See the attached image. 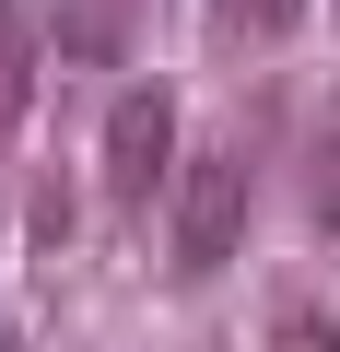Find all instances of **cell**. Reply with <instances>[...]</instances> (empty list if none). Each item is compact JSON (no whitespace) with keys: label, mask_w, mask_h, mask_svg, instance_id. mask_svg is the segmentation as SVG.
<instances>
[{"label":"cell","mask_w":340,"mask_h":352,"mask_svg":"<svg viewBox=\"0 0 340 352\" xmlns=\"http://www.w3.org/2000/svg\"><path fill=\"white\" fill-rule=\"evenodd\" d=\"M293 24H305V0H212V36H235V47H270Z\"/></svg>","instance_id":"4"},{"label":"cell","mask_w":340,"mask_h":352,"mask_svg":"<svg viewBox=\"0 0 340 352\" xmlns=\"http://www.w3.org/2000/svg\"><path fill=\"white\" fill-rule=\"evenodd\" d=\"M328 24H340V0H328Z\"/></svg>","instance_id":"8"},{"label":"cell","mask_w":340,"mask_h":352,"mask_svg":"<svg viewBox=\"0 0 340 352\" xmlns=\"http://www.w3.org/2000/svg\"><path fill=\"white\" fill-rule=\"evenodd\" d=\"M270 352H340V329H328V305H270Z\"/></svg>","instance_id":"6"},{"label":"cell","mask_w":340,"mask_h":352,"mask_svg":"<svg viewBox=\"0 0 340 352\" xmlns=\"http://www.w3.org/2000/svg\"><path fill=\"white\" fill-rule=\"evenodd\" d=\"M247 200H258V176H247V141H200L177 164V223H164V270L177 282H212L247 235Z\"/></svg>","instance_id":"1"},{"label":"cell","mask_w":340,"mask_h":352,"mask_svg":"<svg viewBox=\"0 0 340 352\" xmlns=\"http://www.w3.org/2000/svg\"><path fill=\"white\" fill-rule=\"evenodd\" d=\"M305 223H317V235H340V129H317V141H305Z\"/></svg>","instance_id":"5"},{"label":"cell","mask_w":340,"mask_h":352,"mask_svg":"<svg viewBox=\"0 0 340 352\" xmlns=\"http://www.w3.org/2000/svg\"><path fill=\"white\" fill-rule=\"evenodd\" d=\"M36 106V24H24V0H0V129H24Z\"/></svg>","instance_id":"3"},{"label":"cell","mask_w":340,"mask_h":352,"mask_svg":"<svg viewBox=\"0 0 340 352\" xmlns=\"http://www.w3.org/2000/svg\"><path fill=\"white\" fill-rule=\"evenodd\" d=\"M0 352H24V340H12V329H0Z\"/></svg>","instance_id":"7"},{"label":"cell","mask_w":340,"mask_h":352,"mask_svg":"<svg viewBox=\"0 0 340 352\" xmlns=\"http://www.w3.org/2000/svg\"><path fill=\"white\" fill-rule=\"evenodd\" d=\"M164 176H177V94H152V82H129L117 106H106V200H152Z\"/></svg>","instance_id":"2"}]
</instances>
